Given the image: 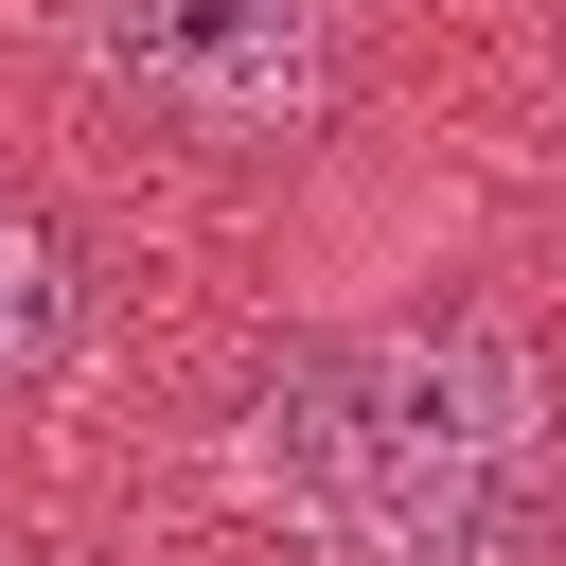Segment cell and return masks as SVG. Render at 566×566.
<instances>
[{"label": "cell", "instance_id": "1", "mask_svg": "<svg viewBox=\"0 0 566 566\" xmlns=\"http://www.w3.org/2000/svg\"><path fill=\"white\" fill-rule=\"evenodd\" d=\"M548 478V389L495 318H371L265 371L248 495L318 566H495Z\"/></svg>", "mask_w": 566, "mask_h": 566}, {"label": "cell", "instance_id": "2", "mask_svg": "<svg viewBox=\"0 0 566 566\" xmlns=\"http://www.w3.org/2000/svg\"><path fill=\"white\" fill-rule=\"evenodd\" d=\"M354 0H88V71L195 142H301L336 106Z\"/></svg>", "mask_w": 566, "mask_h": 566}, {"label": "cell", "instance_id": "3", "mask_svg": "<svg viewBox=\"0 0 566 566\" xmlns=\"http://www.w3.org/2000/svg\"><path fill=\"white\" fill-rule=\"evenodd\" d=\"M53 354H71V248L35 195H0V389H35Z\"/></svg>", "mask_w": 566, "mask_h": 566}]
</instances>
